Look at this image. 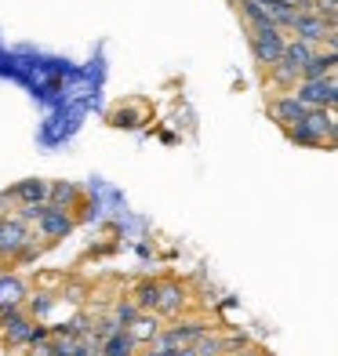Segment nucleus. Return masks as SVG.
<instances>
[{
    "label": "nucleus",
    "instance_id": "f257e3e1",
    "mask_svg": "<svg viewBox=\"0 0 338 356\" xmlns=\"http://www.w3.org/2000/svg\"><path fill=\"white\" fill-rule=\"evenodd\" d=\"M248 29H251V51H255V62H259L262 70L277 66L280 55H284V47H287V33H284L280 26H273V22H266V26H248Z\"/></svg>",
    "mask_w": 338,
    "mask_h": 356
},
{
    "label": "nucleus",
    "instance_id": "f03ea898",
    "mask_svg": "<svg viewBox=\"0 0 338 356\" xmlns=\"http://www.w3.org/2000/svg\"><path fill=\"white\" fill-rule=\"evenodd\" d=\"M73 229H77V218H73L70 211H62V207H51V204L44 207L40 222L33 225V233H37V240H40L44 248L62 244L66 236H73Z\"/></svg>",
    "mask_w": 338,
    "mask_h": 356
},
{
    "label": "nucleus",
    "instance_id": "7ed1b4c3",
    "mask_svg": "<svg viewBox=\"0 0 338 356\" xmlns=\"http://www.w3.org/2000/svg\"><path fill=\"white\" fill-rule=\"evenodd\" d=\"M189 305V291L179 284V280H160V291H156V316L160 320H179Z\"/></svg>",
    "mask_w": 338,
    "mask_h": 356
},
{
    "label": "nucleus",
    "instance_id": "20e7f679",
    "mask_svg": "<svg viewBox=\"0 0 338 356\" xmlns=\"http://www.w3.org/2000/svg\"><path fill=\"white\" fill-rule=\"evenodd\" d=\"M335 76H320V80H298V84L291 88L298 99L309 106V109H331L335 102Z\"/></svg>",
    "mask_w": 338,
    "mask_h": 356
},
{
    "label": "nucleus",
    "instance_id": "39448f33",
    "mask_svg": "<svg viewBox=\"0 0 338 356\" xmlns=\"http://www.w3.org/2000/svg\"><path fill=\"white\" fill-rule=\"evenodd\" d=\"M291 33H295L298 40H305V44L320 47V44H324V40L335 33V29H331L324 19H320L316 11H298V15H295V22H291Z\"/></svg>",
    "mask_w": 338,
    "mask_h": 356
},
{
    "label": "nucleus",
    "instance_id": "423d86ee",
    "mask_svg": "<svg viewBox=\"0 0 338 356\" xmlns=\"http://www.w3.org/2000/svg\"><path fill=\"white\" fill-rule=\"evenodd\" d=\"M269 113H273V120H280L284 127H291V124H298L305 113H309V106H305L295 91H287V95H277V99L269 102Z\"/></svg>",
    "mask_w": 338,
    "mask_h": 356
},
{
    "label": "nucleus",
    "instance_id": "0eeeda50",
    "mask_svg": "<svg viewBox=\"0 0 338 356\" xmlns=\"http://www.w3.org/2000/svg\"><path fill=\"white\" fill-rule=\"evenodd\" d=\"M47 204L51 207H62L77 218V207L84 204V189L77 182H47Z\"/></svg>",
    "mask_w": 338,
    "mask_h": 356
},
{
    "label": "nucleus",
    "instance_id": "6e6552de",
    "mask_svg": "<svg viewBox=\"0 0 338 356\" xmlns=\"http://www.w3.org/2000/svg\"><path fill=\"white\" fill-rule=\"evenodd\" d=\"M11 204H47V182H40V178H26V182H15L8 189Z\"/></svg>",
    "mask_w": 338,
    "mask_h": 356
},
{
    "label": "nucleus",
    "instance_id": "1a4fd4ad",
    "mask_svg": "<svg viewBox=\"0 0 338 356\" xmlns=\"http://www.w3.org/2000/svg\"><path fill=\"white\" fill-rule=\"evenodd\" d=\"M26 298H29V284L15 277V273H0V305L15 309V305H26Z\"/></svg>",
    "mask_w": 338,
    "mask_h": 356
},
{
    "label": "nucleus",
    "instance_id": "9d476101",
    "mask_svg": "<svg viewBox=\"0 0 338 356\" xmlns=\"http://www.w3.org/2000/svg\"><path fill=\"white\" fill-rule=\"evenodd\" d=\"M156 291H160V280L156 277H142L127 287V298H131L142 313H153L156 309Z\"/></svg>",
    "mask_w": 338,
    "mask_h": 356
},
{
    "label": "nucleus",
    "instance_id": "9b49d317",
    "mask_svg": "<svg viewBox=\"0 0 338 356\" xmlns=\"http://www.w3.org/2000/svg\"><path fill=\"white\" fill-rule=\"evenodd\" d=\"M99 356H138V342L131 331H113L99 342Z\"/></svg>",
    "mask_w": 338,
    "mask_h": 356
},
{
    "label": "nucleus",
    "instance_id": "f8f14e48",
    "mask_svg": "<svg viewBox=\"0 0 338 356\" xmlns=\"http://www.w3.org/2000/svg\"><path fill=\"white\" fill-rule=\"evenodd\" d=\"M313 55H316V47H313V44H305V40H298V37H287V47H284L280 62H287L291 70L302 73V66H305V62H309Z\"/></svg>",
    "mask_w": 338,
    "mask_h": 356
},
{
    "label": "nucleus",
    "instance_id": "ddd939ff",
    "mask_svg": "<svg viewBox=\"0 0 338 356\" xmlns=\"http://www.w3.org/2000/svg\"><path fill=\"white\" fill-rule=\"evenodd\" d=\"M259 4H262V11L269 15V22H273V26L291 29L295 15H298V8H295V4H287V0H259Z\"/></svg>",
    "mask_w": 338,
    "mask_h": 356
},
{
    "label": "nucleus",
    "instance_id": "4468645a",
    "mask_svg": "<svg viewBox=\"0 0 338 356\" xmlns=\"http://www.w3.org/2000/svg\"><path fill=\"white\" fill-rule=\"evenodd\" d=\"M138 316H142V309H138V305H135L131 298H127V295H124V298H117V302L109 305V320L117 323V331H127Z\"/></svg>",
    "mask_w": 338,
    "mask_h": 356
},
{
    "label": "nucleus",
    "instance_id": "2eb2a0df",
    "mask_svg": "<svg viewBox=\"0 0 338 356\" xmlns=\"http://www.w3.org/2000/svg\"><path fill=\"white\" fill-rule=\"evenodd\" d=\"M160 327H164V323H160V316H156V313H142V316L131 323V327H127V331H131V338H135L138 346H153V338H156V331H160Z\"/></svg>",
    "mask_w": 338,
    "mask_h": 356
},
{
    "label": "nucleus",
    "instance_id": "dca6fc26",
    "mask_svg": "<svg viewBox=\"0 0 338 356\" xmlns=\"http://www.w3.org/2000/svg\"><path fill=\"white\" fill-rule=\"evenodd\" d=\"M197 356H225V334L218 331H207L204 338H197V342L189 346Z\"/></svg>",
    "mask_w": 338,
    "mask_h": 356
},
{
    "label": "nucleus",
    "instance_id": "f3484780",
    "mask_svg": "<svg viewBox=\"0 0 338 356\" xmlns=\"http://www.w3.org/2000/svg\"><path fill=\"white\" fill-rule=\"evenodd\" d=\"M236 11H240V19H244L248 26H266L269 22V15L262 11L259 0H236Z\"/></svg>",
    "mask_w": 338,
    "mask_h": 356
},
{
    "label": "nucleus",
    "instance_id": "a211bd4d",
    "mask_svg": "<svg viewBox=\"0 0 338 356\" xmlns=\"http://www.w3.org/2000/svg\"><path fill=\"white\" fill-rule=\"evenodd\" d=\"M70 356H99V342H95V338H77Z\"/></svg>",
    "mask_w": 338,
    "mask_h": 356
},
{
    "label": "nucleus",
    "instance_id": "6ab92c4d",
    "mask_svg": "<svg viewBox=\"0 0 338 356\" xmlns=\"http://www.w3.org/2000/svg\"><path fill=\"white\" fill-rule=\"evenodd\" d=\"M320 47H324V55H331V58H338V29H335V33L324 40V44H320Z\"/></svg>",
    "mask_w": 338,
    "mask_h": 356
},
{
    "label": "nucleus",
    "instance_id": "aec40b11",
    "mask_svg": "<svg viewBox=\"0 0 338 356\" xmlns=\"http://www.w3.org/2000/svg\"><path fill=\"white\" fill-rule=\"evenodd\" d=\"M171 353H175V349H156V346H146L138 356H171Z\"/></svg>",
    "mask_w": 338,
    "mask_h": 356
},
{
    "label": "nucleus",
    "instance_id": "412c9836",
    "mask_svg": "<svg viewBox=\"0 0 338 356\" xmlns=\"http://www.w3.org/2000/svg\"><path fill=\"white\" fill-rule=\"evenodd\" d=\"M287 4H295L298 11H309V8H313V0H287Z\"/></svg>",
    "mask_w": 338,
    "mask_h": 356
},
{
    "label": "nucleus",
    "instance_id": "4be33fe9",
    "mask_svg": "<svg viewBox=\"0 0 338 356\" xmlns=\"http://www.w3.org/2000/svg\"><path fill=\"white\" fill-rule=\"evenodd\" d=\"M233 356H259V353H255V349L248 346V349H240V353H233Z\"/></svg>",
    "mask_w": 338,
    "mask_h": 356
},
{
    "label": "nucleus",
    "instance_id": "5701e85b",
    "mask_svg": "<svg viewBox=\"0 0 338 356\" xmlns=\"http://www.w3.org/2000/svg\"><path fill=\"white\" fill-rule=\"evenodd\" d=\"M0 356H26V353H15V349H8V353H0Z\"/></svg>",
    "mask_w": 338,
    "mask_h": 356
},
{
    "label": "nucleus",
    "instance_id": "b1692460",
    "mask_svg": "<svg viewBox=\"0 0 338 356\" xmlns=\"http://www.w3.org/2000/svg\"><path fill=\"white\" fill-rule=\"evenodd\" d=\"M328 4H338V0H328Z\"/></svg>",
    "mask_w": 338,
    "mask_h": 356
}]
</instances>
